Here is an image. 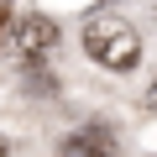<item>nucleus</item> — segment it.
I'll list each match as a JSON object with an SVG mask.
<instances>
[{"instance_id":"obj_2","label":"nucleus","mask_w":157,"mask_h":157,"mask_svg":"<svg viewBox=\"0 0 157 157\" xmlns=\"http://www.w3.org/2000/svg\"><path fill=\"white\" fill-rule=\"evenodd\" d=\"M11 47H16V58H26V63L47 58V52L58 47V21H52V16H16Z\"/></svg>"},{"instance_id":"obj_5","label":"nucleus","mask_w":157,"mask_h":157,"mask_svg":"<svg viewBox=\"0 0 157 157\" xmlns=\"http://www.w3.org/2000/svg\"><path fill=\"white\" fill-rule=\"evenodd\" d=\"M0 157H6V136H0Z\"/></svg>"},{"instance_id":"obj_4","label":"nucleus","mask_w":157,"mask_h":157,"mask_svg":"<svg viewBox=\"0 0 157 157\" xmlns=\"http://www.w3.org/2000/svg\"><path fill=\"white\" fill-rule=\"evenodd\" d=\"M147 105H152V110H157V84H152V89H147Z\"/></svg>"},{"instance_id":"obj_3","label":"nucleus","mask_w":157,"mask_h":157,"mask_svg":"<svg viewBox=\"0 0 157 157\" xmlns=\"http://www.w3.org/2000/svg\"><path fill=\"white\" fill-rule=\"evenodd\" d=\"M58 157H115V131L89 121V126H78L73 136L58 141Z\"/></svg>"},{"instance_id":"obj_1","label":"nucleus","mask_w":157,"mask_h":157,"mask_svg":"<svg viewBox=\"0 0 157 157\" xmlns=\"http://www.w3.org/2000/svg\"><path fill=\"white\" fill-rule=\"evenodd\" d=\"M84 52L110 73H131L141 63V32L131 21H121V16H94L84 26Z\"/></svg>"}]
</instances>
